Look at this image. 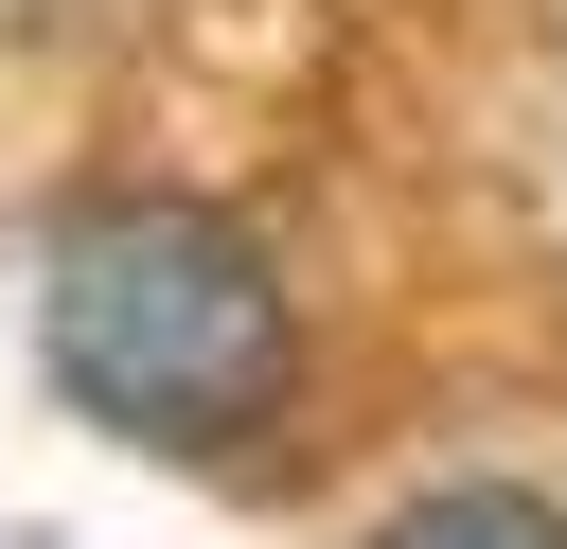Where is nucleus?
<instances>
[{
	"label": "nucleus",
	"instance_id": "1",
	"mask_svg": "<svg viewBox=\"0 0 567 549\" xmlns=\"http://www.w3.org/2000/svg\"><path fill=\"white\" fill-rule=\"evenodd\" d=\"M35 336L53 390L159 460H230L301 407V301L213 195H89L35 266Z\"/></svg>",
	"mask_w": 567,
	"mask_h": 549
},
{
	"label": "nucleus",
	"instance_id": "2",
	"mask_svg": "<svg viewBox=\"0 0 567 549\" xmlns=\"http://www.w3.org/2000/svg\"><path fill=\"white\" fill-rule=\"evenodd\" d=\"M372 549H567V496H532V478H443V496L372 514Z\"/></svg>",
	"mask_w": 567,
	"mask_h": 549
}]
</instances>
